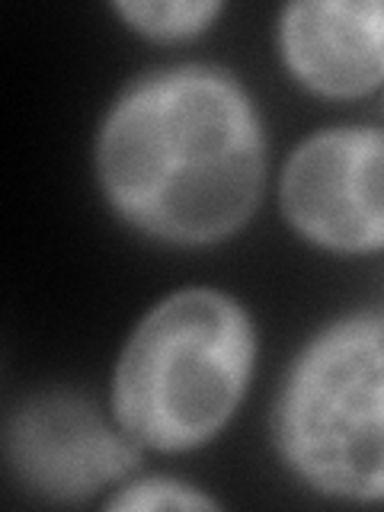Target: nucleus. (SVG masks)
<instances>
[{
    "label": "nucleus",
    "mask_w": 384,
    "mask_h": 512,
    "mask_svg": "<svg viewBox=\"0 0 384 512\" xmlns=\"http://www.w3.org/2000/svg\"><path fill=\"white\" fill-rule=\"evenodd\" d=\"M266 128L218 64H173L132 80L96 132V180L125 224L170 247L244 231L266 189Z\"/></svg>",
    "instance_id": "1"
},
{
    "label": "nucleus",
    "mask_w": 384,
    "mask_h": 512,
    "mask_svg": "<svg viewBox=\"0 0 384 512\" xmlns=\"http://www.w3.org/2000/svg\"><path fill=\"white\" fill-rule=\"evenodd\" d=\"M256 372V327L228 292L192 285L160 298L119 352L109 410L141 448L180 455L234 420Z\"/></svg>",
    "instance_id": "2"
},
{
    "label": "nucleus",
    "mask_w": 384,
    "mask_h": 512,
    "mask_svg": "<svg viewBox=\"0 0 384 512\" xmlns=\"http://www.w3.org/2000/svg\"><path fill=\"white\" fill-rule=\"evenodd\" d=\"M272 445L304 487L343 503H384V311L317 330L272 404Z\"/></svg>",
    "instance_id": "3"
},
{
    "label": "nucleus",
    "mask_w": 384,
    "mask_h": 512,
    "mask_svg": "<svg viewBox=\"0 0 384 512\" xmlns=\"http://www.w3.org/2000/svg\"><path fill=\"white\" fill-rule=\"evenodd\" d=\"M282 215L301 240L343 256L384 250V128L330 125L298 141L279 180Z\"/></svg>",
    "instance_id": "4"
},
{
    "label": "nucleus",
    "mask_w": 384,
    "mask_h": 512,
    "mask_svg": "<svg viewBox=\"0 0 384 512\" xmlns=\"http://www.w3.org/2000/svg\"><path fill=\"white\" fill-rule=\"evenodd\" d=\"M4 455L13 480L45 503H84L141 468V445L71 391L26 397L7 416Z\"/></svg>",
    "instance_id": "5"
},
{
    "label": "nucleus",
    "mask_w": 384,
    "mask_h": 512,
    "mask_svg": "<svg viewBox=\"0 0 384 512\" xmlns=\"http://www.w3.org/2000/svg\"><path fill=\"white\" fill-rule=\"evenodd\" d=\"M276 42L288 74L327 100L384 84V0H295L279 13Z\"/></svg>",
    "instance_id": "6"
},
{
    "label": "nucleus",
    "mask_w": 384,
    "mask_h": 512,
    "mask_svg": "<svg viewBox=\"0 0 384 512\" xmlns=\"http://www.w3.org/2000/svg\"><path fill=\"white\" fill-rule=\"evenodd\" d=\"M112 13L138 36L170 45L196 39L218 20V0H116Z\"/></svg>",
    "instance_id": "7"
},
{
    "label": "nucleus",
    "mask_w": 384,
    "mask_h": 512,
    "mask_svg": "<svg viewBox=\"0 0 384 512\" xmlns=\"http://www.w3.org/2000/svg\"><path fill=\"white\" fill-rule=\"evenodd\" d=\"M109 512H157V509H170V512H199V509H218V503L208 493L196 490L186 480L176 477H128L116 487V493L103 503Z\"/></svg>",
    "instance_id": "8"
}]
</instances>
